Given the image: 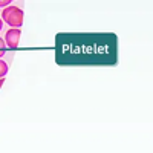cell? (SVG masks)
<instances>
[{
    "instance_id": "obj_1",
    "label": "cell",
    "mask_w": 153,
    "mask_h": 153,
    "mask_svg": "<svg viewBox=\"0 0 153 153\" xmlns=\"http://www.w3.org/2000/svg\"><path fill=\"white\" fill-rule=\"evenodd\" d=\"M2 20H3V23H8L11 28H22V25H23V11L19 6L8 5L2 11Z\"/></svg>"
},
{
    "instance_id": "obj_2",
    "label": "cell",
    "mask_w": 153,
    "mask_h": 153,
    "mask_svg": "<svg viewBox=\"0 0 153 153\" xmlns=\"http://www.w3.org/2000/svg\"><path fill=\"white\" fill-rule=\"evenodd\" d=\"M20 35H22V31L20 28H9L5 34V43H6V48L9 49H17L19 46V42H20Z\"/></svg>"
},
{
    "instance_id": "obj_3",
    "label": "cell",
    "mask_w": 153,
    "mask_h": 153,
    "mask_svg": "<svg viewBox=\"0 0 153 153\" xmlns=\"http://www.w3.org/2000/svg\"><path fill=\"white\" fill-rule=\"evenodd\" d=\"M8 74V65L6 63L0 58V78H2V76H5Z\"/></svg>"
},
{
    "instance_id": "obj_4",
    "label": "cell",
    "mask_w": 153,
    "mask_h": 153,
    "mask_svg": "<svg viewBox=\"0 0 153 153\" xmlns=\"http://www.w3.org/2000/svg\"><path fill=\"white\" fill-rule=\"evenodd\" d=\"M6 54V43H5V38L0 37V58Z\"/></svg>"
},
{
    "instance_id": "obj_5",
    "label": "cell",
    "mask_w": 153,
    "mask_h": 153,
    "mask_svg": "<svg viewBox=\"0 0 153 153\" xmlns=\"http://www.w3.org/2000/svg\"><path fill=\"white\" fill-rule=\"evenodd\" d=\"M11 2L12 0H0V8H5V6L11 5Z\"/></svg>"
},
{
    "instance_id": "obj_6",
    "label": "cell",
    "mask_w": 153,
    "mask_h": 153,
    "mask_svg": "<svg viewBox=\"0 0 153 153\" xmlns=\"http://www.w3.org/2000/svg\"><path fill=\"white\" fill-rule=\"evenodd\" d=\"M3 83H5V76H2V78H0V87H2Z\"/></svg>"
},
{
    "instance_id": "obj_7",
    "label": "cell",
    "mask_w": 153,
    "mask_h": 153,
    "mask_svg": "<svg viewBox=\"0 0 153 153\" xmlns=\"http://www.w3.org/2000/svg\"><path fill=\"white\" fill-rule=\"evenodd\" d=\"M2 28H3V20H2V17H0V31H2Z\"/></svg>"
}]
</instances>
